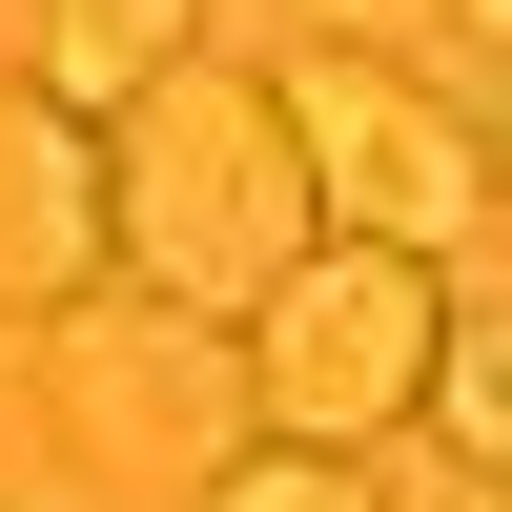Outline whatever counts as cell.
Returning <instances> with one entry per match:
<instances>
[{"label": "cell", "mask_w": 512, "mask_h": 512, "mask_svg": "<svg viewBox=\"0 0 512 512\" xmlns=\"http://www.w3.org/2000/svg\"><path fill=\"white\" fill-rule=\"evenodd\" d=\"M410 21V0H308V41H390Z\"/></svg>", "instance_id": "cell-9"}, {"label": "cell", "mask_w": 512, "mask_h": 512, "mask_svg": "<svg viewBox=\"0 0 512 512\" xmlns=\"http://www.w3.org/2000/svg\"><path fill=\"white\" fill-rule=\"evenodd\" d=\"M103 144H123V287H164V308H226V328H246V308L328 246L267 62H164Z\"/></svg>", "instance_id": "cell-1"}, {"label": "cell", "mask_w": 512, "mask_h": 512, "mask_svg": "<svg viewBox=\"0 0 512 512\" xmlns=\"http://www.w3.org/2000/svg\"><path fill=\"white\" fill-rule=\"evenodd\" d=\"M431 369H451V267H431V246H349V226H328L308 267L246 308V390H267L287 451H369V431H410V410H431Z\"/></svg>", "instance_id": "cell-3"}, {"label": "cell", "mask_w": 512, "mask_h": 512, "mask_svg": "<svg viewBox=\"0 0 512 512\" xmlns=\"http://www.w3.org/2000/svg\"><path fill=\"white\" fill-rule=\"evenodd\" d=\"M123 267V144L41 62H0V328H62Z\"/></svg>", "instance_id": "cell-5"}, {"label": "cell", "mask_w": 512, "mask_h": 512, "mask_svg": "<svg viewBox=\"0 0 512 512\" xmlns=\"http://www.w3.org/2000/svg\"><path fill=\"white\" fill-rule=\"evenodd\" d=\"M451 21H492V41H512V0H451Z\"/></svg>", "instance_id": "cell-10"}, {"label": "cell", "mask_w": 512, "mask_h": 512, "mask_svg": "<svg viewBox=\"0 0 512 512\" xmlns=\"http://www.w3.org/2000/svg\"><path fill=\"white\" fill-rule=\"evenodd\" d=\"M164 62H205V0H41V82L82 123H123Z\"/></svg>", "instance_id": "cell-6"}, {"label": "cell", "mask_w": 512, "mask_h": 512, "mask_svg": "<svg viewBox=\"0 0 512 512\" xmlns=\"http://www.w3.org/2000/svg\"><path fill=\"white\" fill-rule=\"evenodd\" d=\"M41 410H62V451L103 492H205L246 431H267L246 328L226 308H164V287H82V308L41 328Z\"/></svg>", "instance_id": "cell-2"}, {"label": "cell", "mask_w": 512, "mask_h": 512, "mask_svg": "<svg viewBox=\"0 0 512 512\" xmlns=\"http://www.w3.org/2000/svg\"><path fill=\"white\" fill-rule=\"evenodd\" d=\"M267 103H287L308 205H328L349 246H431V267H451V246L512 205V185H492V123H472V103H431L390 41H287V62H267Z\"/></svg>", "instance_id": "cell-4"}, {"label": "cell", "mask_w": 512, "mask_h": 512, "mask_svg": "<svg viewBox=\"0 0 512 512\" xmlns=\"http://www.w3.org/2000/svg\"><path fill=\"white\" fill-rule=\"evenodd\" d=\"M431 431L512 492V308H451V369H431Z\"/></svg>", "instance_id": "cell-7"}, {"label": "cell", "mask_w": 512, "mask_h": 512, "mask_svg": "<svg viewBox=\"0 0 512 512\" xmlns=\"http://www.w3.org/2000/svg\"><path fill=\"white\" fill-rule=\"evenodd\" d=\"M492 185H512V103H492Z\"/></svg>", "instance_id": "cell-11"}, {"label": "cell", "mask_w": 512, "mask_h": 512, "mask_svg": "<svg viewBox=\"0 0 512 512\" xmlns=\"http://www.w3.org/2000/svg\"><path fill=\"white\" fill-rule=\"evenodd\" d=\"M205 512H390V492H369V451H287V431H246L226 472H205Z\"/></svg>", "instance_id": "cell-8"}]
</instances>
